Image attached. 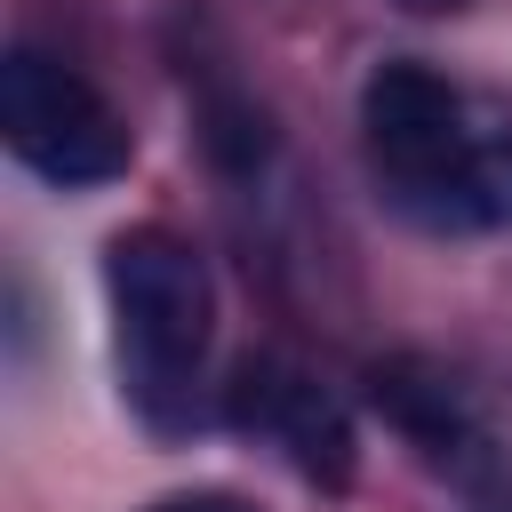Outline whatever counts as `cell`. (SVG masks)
I'll list each match as a JSON object with an SVG mask.
<instances>
[{"label": "cell", "instance_id": "obj_1", "mask_svg": "<svg viewBox=\"0 0 512 512\" xmlns=\"http://www.w3.org/2000/svg\"><path fill=\"white\" fill-rule=\"evenodd\" d=\"M360 152L376 200L440 240L512 224V120H480L424 56H384L360 80Z\"/></svg>", "mask_w": 512, "mask_h": 512}, {"label": "cell", "instance_id": "obj_2", "mask_svg": "<svg viewBox=\"0 0 512 512\" xmlns=\"http://www.w3.org/2000/svg\"><path fill=\"white\" fill-rule=\"evenodd\" d=\"M104 304H112V352L120 392L152 432L200 424V368L216 336V280L208 256L168 224H128L104 240Z\"/></svg>", "mask_w": 512, "mask_h": 512}, {"label": "cell", "instance_id": "obj_3", "mask_svg": "<svg viewBox=\"0 0 512 512\" xmlns=\"http://www.w3.org/2000/svg\"><path fill=\"white\" fill-rule=\"evenodd\" d=\"M0 136H8L16 168H32L56 192H96V184L128 176V160H136V136L112 112V96L48 48H8V64H0Z\"/></svg>", "mask_w": 512, "mask_h": 512}, {"label": "cell", "instance_id": "obj_4", "mask_svg": "<svg viewBox=\"0 0 512 512\" xmlns=\"http://www.w3.org/2000/svg\"><path fill=\"white\" fill-rule=\"evenodd\" d=\"M224 424L256 448H272L296 480L312 488H352L360 472V432L344 416V400L288 352H248L224 384Z\"/></svg>", "mask_w": 512, "mask_h": 512}, {"label": "cell", "instance_id": "obj_5", "mask_svg": "<svg viewBox=\"0 0 512 512\" xmlns=\"http://www.w3.org/2000/svg\"><path fill=\"white\" fill-rule=\"evenodd\" d=\"M368 400H376V416H384L432 472L472 480V472L488 464L480 408H472V392H464L440 360H424V352H384V360H368Z\"/></svg>", "mask_w": 512, "mask_h": 512}, {"label": "cell", "instance_id": "obj_6", "mask_svg": "<svg viewBox=\"0 0 512 512\" xmlns=\"http://www.w3.org/2000/svg\"><path fill=\"white\" fill-rule=\"evenodd\" d=\"M200 144H208V160L216 168H264V152H272V120H264V104H248L240 88H208L200 96Z\"/></svg>", "mask_w": 512, "mask_h": 512}, {"label": "cell", "instance_id": "obj_7", "mask_svg": "<svg viewBox=\"0 0 512 512\" xmlns=\"http://www.w3.org/2000/svg\"><path fill=\"white\" fill-rule=\"evenodd\" d=\"M144 512H256L240 488H176V496H152Z\"/></svg>", "mask_w": 512, "mask_h": 512}, {"label": "cell", "instance_id": "obj_8", "mask_svg": "<svg viewBox=\"0 0 512 512\" xmlns=\"http://www.w3.org/2000/svg\"><path fill=\"white\" fill-rule=\"evenodd\" d=\"M400 8H424V16H448V8H464V0H400Z\"/></svg>", "mask_w": 512, "mask_h": 512}]
</instances>
